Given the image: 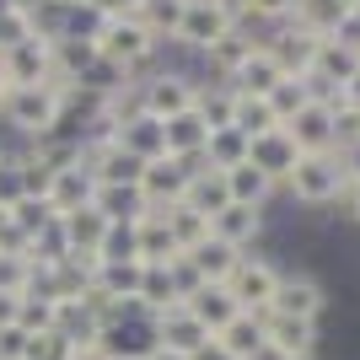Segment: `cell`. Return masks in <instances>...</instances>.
Listing matches in <instances>:
<instances>
[{
  "label": "cell",
  "instance_id": "6da1fadb",
  "mask_svg": "<svg viewBox=\"0 0 360 360\" xmlns=\"http://www.w3.org/2000/svg\"><path fill=\"white\" fill-rule=\"evenodd\" d=\"M60 103L65 91L49 81V86H11L0 97V135L6 146H32L44 140L54 124H60Z\"/></svg>",
  "mask_w": 360,
  "mask_h": 360
},
{
  "label": "cell",
  "instance_id": "7a4b0ae2",
  "mask_svg": "<svg viewBox=\"0 0 360 360\" xmlns=\"http://www.w3.org/2000/svg\"><path fill=\"white\" fill-rule=\"evenodd\" d=\"M345 167H339V150H328V156H301L296 167H290V178L280 183V194L296 205V210L317 215V210H333L339 205V194H345Z\"/></svg>",
  "mask_w": 360,
  "mask_h": 360
},
{
  "label": "cell",
  "instance_id": "3957f363",
  "mask_svg": "<svg viewBox=\"0 0 360 360\" xmlns=\"http://www.w3.org/2000/svg\"><path fill=\"white\" fill-rule=\"evenodd\" d=\"M156 44H162V38H156L140 16H113V22L103 27V38H97V54L140 81V75L150 70V60H156Z\"/></svg>",
  "mask_w": 360,
  "mask_h": 360
},
{
  "label": "cell",
  "instance_id": "277c9868",
  "mask_svg": "<svg viewBox=\"0 0 360 360\" xmlns=\"http://www.w3.org/2000/svg\"><path fill=\"white\" fill-rule=\"evenodd\" d=\"M199 86H205V81L178 75V70H146V75L135 81V108L167 124V119H178V113H188V108H194Z\"/></svg>",
  "mask_w": 360,
  "mask_h": 360
},
{
  "label": "cell",
  "instance_id": "5b68a950",
  "mask_svg": "<svg viewBox=\"0 0 360 360\" xmlns=\"http://www.w3.org/2000/svg\"><path fill=\"white\" fill-rule=\"evenodd\" d=\"M328 301H333V290L323 285V274H317V269H285V274H280V285H274V301L264 307V312L301 317V323H323Z\"/></svg>",
  "mask_w": 360,
  "mask_h": 360
},
{
  "label": "cell",
  "instance_id": "8992f818",
  "mask_svg": "<svg viewBox=\"0 0 360 360\" xmlns=\"http://www.w3.org/2000/svg\"><path fill=\"white\" fill-rule=\"evenodd\" d=\"M280 274H285V264H280L269 248H258V253H242V264L231 269L226 290H231V301H237L242 312H264V307L274 301V285H280Z\"/></svg>",
  "mask_w": 360,
  "mask_h": 360
},
{
  "label": "cell",
  "instance_id": "52a82bcc",
  "mask_svg": "<svg viewBox=\"0 0 360 360\" xmlns=\"http://www.w3.org/2000/svg\"><path fill=\"white\" fill-rule=\"evenodd\" d=\"M194 167L199 162H178V156H162V162L140 167V199H146V210H172V205H183Z\"/></svg>",
  "mask_w": 360,
  "mask_h": 360
},
{
  "label": "cell",
  "instance_id": "ba28073f",
  "mask_svg": "<svg viewBox=\"0 0 360 360\" xmlns=\"http://www.w3.org/2000/svg\"><path fill=\"white\" fill-rule=\"evenodd\" d=\"M269 231H274V215L269 210H248V205H226V210L210 221V237H221L226 248H237V253L269 248Z\"/></svg>",
  "mask_w": 360,
  "mask_h": 360
},
{
  "label": "cell",
  "instance_id": "9c48e42d",
  "mask_svg": "<svg viewBox=\"0 0 360 360\" xmlns=\"http://www.w3.org/2000/svg\"><path fill=\"white\" fill-rule=\"evenodd\" d=\"M226 32H237V22L215 6V0H188V11H183L178 32H172V44H183L188 54H205L226 38Z\"/></svg>",
  "mask_w": 360,
  "mask_h": 360
},
{
  "label": "cell",
  "instance_id": "30bf717a",
  "mask_svg": "<svg viewBox=\"0 0 360 360\" xmlns=\"http://www.w3.org/2000/svg\"><path fill=\"white\" fill-rule=\"evenodd\" d=\"M258 38H264V49L274 54V65H280L285 75H307V70H312V60H317V49H323V38H312V32L290 27V22H280V27H264Z\"/></svg>",
  "mask_w": 360,
  "mask_h": 360
},
{
  "label": "cell",
  "instance_id": "8fae6325",
  "mask_svg": "<svg viewBox=\"0 0 360 360\" xmlns=\"http://www.w3.org/2000/svg\"><path fill=\"white\" fill-rule=\"evenodd\" d=\"M280 129L296 140L301 156H328V150H339L333 146V108L328 103H307L296 119H285Z\"/></svg>",
  "mask_w": 360,
  "mask_h": 360
},
{
  "label": "cell",
  "instance_id": "7c38bea8",
  "mask_svg": "<svg viewBox=\"0 0 360 360\" xmlns=\"http://www.w3.org/2000/svg\"><path fill=\"white\" fill-rule=\"evenodd\" d=\"M258 323H264V345L280 349L285 360H317V323L274 317V312H258Z\"/></svg>",
  "mask_w": 360,
  "mask_h": 360
},
{
  "label": "cell",
  "instance_id": "4fadbf2b",
  "mask_svg": "<svg viewBox=\"0 0 360 360\" xmlns=\"http://www.w3.org/2000/svg\"><path fill=\"white\" fill-rule=\"evenodd\" d=\"M113 146L129 150L140 167H146V162H162V156H167L162 119H150V113H140V108H135V113H124V119H119V140H113Z\"/></svg>",
  "mask_w": 360,
  "mask_h": 360
},
{
  "label": "cell",
  "instance_id": "5bb4252c",
  "mask_svg": "<svg viewBox=\"0 0 360 360\" xmlns=\"http://www.w3.org/2000/svg\"><path fill=\"white\" fill-rule=\"evenodd\" d=\"M248 162L264 172V178L280 188V183L290 178V167L301 162V150H296V140L285 135V129H269V135H258V140H248Z\"/></svg>",
  "mask_w": 360,
  "mask_h": 360
},
{
  "label": "cell",
  "instance_id": "9a60e30c",
  "mask_svg": "<svg viewBox=\"0 0 360 360\" xmlns=\"http://www.w3.org/2000/svg\"><path fill=\"white\" fill-rule=\"evenodd\" d=\"M91 194H97V178H91L86 162H75V167H65V172H54V178H49V188H44V199H49V210H54V215L86 210Z\"/></svg>",
  "mask_w": 360,
  "mask_h": 360
},
{
  "label": "cell",
  "instance_id": "2e32d148",
  "mask_svg": "<svg viewBox=\"0 0 360 360\" xmlns=\"http://www.w3.org/2000/svg\"><path fill=\"white\" fill-rule=\"evenodd\" d=\"M285 81V70L274 65V54L264 49V38H258V49L248 54V60L231 70V81H221V86H231V91H242V97H269L274 86Z\"/></svg>",
  "mask_w": 360,
  "mask_h": 360
},
{
  "label": "cell",
  "instance_id": "e0dca14e",
  "mask_svg": "<svg viewBox=\"0 0 360 360\" xmlns=\"http://www.w3.org/2000/svg\"><path fill=\"white\" fill-rule=\"evenodd\" d=\"M0 70H6V86H49V44L44 38H27L0 54Z\"/></svg>",
  "mask_w": 360,
  "mask_h": 360
},
{
  "label": "cell",
  "instance_id": "ac0fdd59",
  "mask_svg": "<svg viewBox=\"0 0 360 360\" xmlns=\"http://www.w3.org/2000/svg\"><path fill=\"white\" fill-rule=\"evenodd\" d=\"M91 210L103 215L108 226H135L140 215H146L140 183H97V194H91Z\"/></svg>",
  "mask_w": 360,
  "mask_h": 360
},
{
  "label": "cell",
  "instance_id": "d6986e66",
  "mask_svg": "<svg viewBox=\"0 0 360 360\" xmlns=\"http://www.w3.org/2000/svg\"><path fill=\"white\" fill-rule=\"evenodd\" d=\"M156 339H162V349H167V355H183V360H188L194 349H205V345H210L215 333H205V328L194 323V317L183 312V307H172V312H162V317H156Z\"/></svg>",
  "mask_w": 360,
  "mask_h": 360
},
{
  "label": "cell",
  "instance_id": "ffe728a7",
  "mask_svg": "<svg viewBox=\"0 0 360 360\" xmlns=\"http://www.w3.org/2000/svg\"><path fill=\"white\" fill-rule=\"evenodd\" d=\"M183 312L194 317V323H199V328H205V333H221L226 323H231V317L242 312V307H237V301H231V290H226V285H199L194 296L183 301Z\"/></svg>",
  "mask_w": 360,
  "mask_h": 360
},
{
  "label": "cell",
  "instance_id": "44dd1931",
  "mask_svg": "<svg viewBox=\"0 0 360 360\" xmlns=\"http://www.w3.org/2000/svg\"><path fill=\"white\" fill-rule=\"evenodd\" d=\"M221 183H226V199H231V205H248V210H269L274 194H280V188H274V183L264 178L253 162H242V167H231V172H221Z\"/></svg>",
  "mask_w": 360,
  "mask_h": 360
},
{
  "label": "cell",
  "instance_id": "7402d4cb",
  "mask_svg": "<svg viewBox=\"0 0 360 360\" xmlns=\"http://www.w3.org/2000/svg\"><path fill=\"white\" fill-rule=\"evenodd\" d=\"M162 135H167V156H178V162H199V156H205V140H210V124L188 108V113H178V119L162 124Z\"/></svg>",
  "mask_w": 360,
  "mask_h": 360
},
{
  "label": "cell",
  "instance_id": "603a6c76",
  "mask_svg": "<svg viewBox=\"0 0 360 360\" xmlns=\"http://www.w3.org/2000/svg\"><path fill=\"white\" fill-rule=\"evenodd\" d=\"M183 258H188V264L199 269V280H205V285H226V280H231V269L242 264V253H237V248H226L221 237L199 242L194 253H183Z\"/></svg>",
  "mask_w": 360,
  "mask_h": 360
},
{
  "label": "cell",
  "instance_id": "cb8c5ba5",
  "mask_svg": "<svg viewBox=\"0 0 360 360\" xmlns=\"http://www.w3.org/2000/svg\"><path fill=\"white\" fill-rule=\"evenodd\" d=\"M345 16H349L345 0H301L296 16H290V27H301V32H312V38H323V44H328Z\"/></svg>",
  "mask_w": 360,
  "mask_h": 360
},
{
  "label": "cell",
  "instance_id": "d4e9b609",
  "mask_svg": "<svg viewBox=\"0 0 360 360\" xmlns=\"http://www.w3.org/2000/svg\"><path fill=\"white\" fill-rule=\"evenodd\" d=\"M135 242H140V264H172V258H183L172 248V231H167L162 210H146L135 221Z\"/></svg>",
  "mask_w": 360,
  "mask_h": 360
},
{
  "label": "cell",
  "instance_id": "484cf974",
  "mask_svg": "<svg viewBox=\"0 0 360 360\" xmlns=\"http://www.w3.org/2000/svg\"><path fill=\"white\" fill-rule=\"evenodd\" d=\"M183 205H188L194 215H205V221H215V215L231 205V199H226L221 172H210V167H194V178H188V194H183Z\"/></svg>",
  "mask_w": 360,
  "mask_h": 360
},
{
  "label": "cell",
  "instance_id": "4316f807",
  "mask_svg": "<svg viewBox=\"0 0 360 360\" xmlns=\"http://www.w3.org/2000/svg\"><path fill=\"white\" fill-rule=\"evenodd\" d=\"M60 226H65V242H70V253H81V258H91L97 253V242L108 237V221L97 210H70V215H60Z\"/></svg>",
  "mask_w": 360,
  "mask_h": 360
},
{
  "label": "cell",
  "instance_id": "83f0119b",
  "mask_svg": "<svg viewBox=\"0 0 360 360\" xmlns=\"http://www.w3.org/2000/svg\"><path fill=\"white\" fill-rule=\"evenodd\" d=\"M231 129L248 140L269 135V129H280V119H274V108L264 103V97H242V91H231Z\"/></svg>",
  "mask_w": 360,
  "mask_h": 360
},
{
  "label": "cell",
  "instance_id": "f1b7e54d",
  "mask_svg": "<svg viewBox=\"0 0 360 360\" xmlns=\"http://www.w3.org/2000/svg\"><path fill=\"white\" fill-rule=\"evenodd\" d=\"M355 70H360V54H349V49H339V44H323L307 75H317L328 91H345V81H349Z\"/></svg>",
  "mask_w": 360,
  "mask_h": 360
},
{
  "label": "cell",
  "instance_id": "f546056e",
  "mask_svg": "<svg viewBox=\"0 0 360 360\" xmlns=\"http://www.w3.org/2000/svg\"><path fill=\"white\" fill-rule=\"evenodd\" d=\"M242 162H248V135H237V129H210L199 167H210V172H231V167H242Z\"/></svg>",
  "mask_w": 360,
  "mask_h": 360
},
{
  "label": "cell",
  "instance_id": "4dcf8cb0",
  "mask_svg": "<svg viewBox=\"0 0 360 360\" xmlns=\"http://www.w3.org/2000/svg\"><path fill=\"white\" fill-rule=\"evenodd\" d=\"M162 221H167V231H172V248H178V253H194L199 242H210V221H205V215H194L188 205L162 210Z\"/></svg>",
  "mask_w": 360,
  "mask_h": 360
},
{
  "label": "cell",
  "instance_id": "1f68e13d",
  "mask_svg": "<svg viewBox=\"0 0 360 360\" xmlns=\"http://www.w3.org/2000/svg\"><path fill=\"white\" fill-rule=\"evenodd\" d=\"M135 296L146 301L156 317L172 312V307H178V290H172V269H167V264H140V290H135Z\"/></svg>",
  "mask_w": 360,
  "mask_h": 360
},
{
  "label": "cell",
  "instance_id": "d6a6232c",
  "mask_svg": "<svg viewBox=\"0 0 360 360\" xmlns=\"http://www.w3.org/2000/svg\"><path fill=\"white\" fill-rule=\"evenodd\" d=\"M215 339H221L237 360H248V355H258V349H264V323H258V312H237L221 333H215Z\"/></svg>",
  "mask_w": 360,
  "mask_h": 360
},
{
  "label": "cell",
  "instance_id": "836d02e7",
  "mask_svg": "<svg viewBox=\"0 0 360 360\" xmlns=\"http://www.w3.org/2000/svg\"><path fill=\"white\" fill-rule=\"evenodd\" d=\"M86 167H91V178H97V183H140V162L129 156V150H119V146L86 156Z\"/></svg>",
  "mask_w": 360,
  "mask_h": 360
},
{
  "label": "cell",
  "instance_id": "e575fe53",
  "mask_svg": "<svg viewBox=\"0 0 360 360\" xmlns=\"http://www.w3.org/2000/svg\"><path fill=\"white\" fill-rule=\"evenodd\" d=\"M27 199V167H22V150L6 146L0 150V205L11 210V205H22Z\"/></svg>",
  "mask_w": 360,
  "mask_h": 360
},
{
  "label": "cell",
  "instance_id": "d590c367",
  "mask_svg": "<svg viewBox=\"0 0 360 360\" xmlns=\"http://www.w3.org/2000/svg\"><path fill=\"white\" fill-rule=\"evenodd\" d=\"M97 264H140V242H135V226H108V237L97 242Z\"/></svg>",
  "mask_w": 360,
  "mask_h": 360
},
{
  "label": "cell",
  "instance_id": "8d00e7d4",
  "mask_svg": "<svg viewBox=\"0 0 360 360\" xmlns=\"http://www.w3.org/2000/svg\"><path fill=\"white\" fill-rule=\"evenodd\" d=\"M183 11H188V0H146V6H140V22H146L156 38H172Z\"/></svg>",
  "mask_w": 360,
  "mask_h": 360
},
{
  "label": "cell",
  "instance_id": "74e56055",
  "mask_svg": "<svg viewBox=\"0 0 360 360\" xmlns=\"http://www.w3.org/2000/svg\"><path fill=\"white\" fill-rule=\"evenodd\" d=\"M16 328L27 333V339H44V333H54V301H44V296H22V307H16Z\"/></svg>",
  "mask_w": 360,
  "mask_h": 360
},
{
  "label": "cell",
  "instance_id": "f35d334b",
  "mask_svg": "<svg viewBox=\"0 0 360 360\" xmlns=\"http://www.w3.org/2000/svg\"><path fill=\"white\" fill-rule=\"evenodd\" d=\"M264 103L274 108V119L285 124V119H296V113H301L307 103H312V97H307V86H301V75H285V81H280V86H274L269 97H264Z\"/></svg>",
  "mask_w": 360,
  "mask_h": 360
},
{
  "label": "cell",
  "instance_id": "ab89813d",
  "mask_svg": "<svg viewBox=\"0 0 360 360\" xmlns=\"http://www.w3.org/2000/svg\"><path fill=\"white\" fill-rule=\"evenodd\" d=\"M49 221H54V210H49V199H38V194H27L22 205H11V226H16V231H22L27 242L38 237Z\"/></svg>",
  "mask_w": 360,
  "mask_h": 360
},
{
  "label": "cell",
  "instance_id": "60d3db41",
  "mask_svg": "<svg viewBox=\"0 0 360 360\" xmlns=\"http://www.w3.org/2000/svg\"><path fill=\"white\" fill-rule=\"evenodd\" d=\"M27 285H32L27 253H0V290L6 296H27Z\"/></svg>",
  "mask_w": 360,
  "mask_h": 360
},
{
  "label": "cell",
  "instance_id": "b9f144b4",
  "mask_svg": "<svg viewBox=\"0 0 360 360\" xmlns=\"http://www.w3.org/2000/svg\"><path fill=\"white\" fill-rule=\"evenodd\" d=\"M296 6H301V0H248V11H253V27H258V32L290 22V16H296Z\"/></svg>",
  "mask_w": 360,
  "mask_h": 360
},
{
  "label": "cell",
  "instance_id": "7bdbcfd3",
  "mask_svg": "<svg viewBox=\"0 0 360 360\" xmlns=\"http://www.w3.org/2000/svg\"><path fill=\"white\" fill-rule=\"evenodd\" d=\"M27 38H38V32H32V16H22V11L0 16V54L16 49V44H27Z\"/></svg>",
  "mask_w": 360,
  "mask_h": 360
},
{
  "label": "cell",
  "instance_id": "ee69618b",
  "mask_svg": "<svg viewBox=\"0 0 360 360\" xmlns=\"http://www.w3.org/2000/svg\"><path fill=\"white\" fill-rule=\"evenodd\" d=\"M167 269H172V290H178V307H183V301H188V296H194L199 285H205V280H199V269H194V264H188V258H172Z\"/></svg>",
  "mask_w": 360,
  "mask_h": 360
},
{
  "label": "cell",
  "instance_id": "f6af8a7d",
  "mask_svg": "<svg viewBox=\"0 0 360 360\" xmlns=\"http://www.w3.org/2000/svg\"><path fill=\"white\" fill-rule=\"evenodd\" d=\"M32 355V339L22 328H0V360H27Z\"/></svg>",
  "mask_w": 360,
  "mask_h": 360
},
{
  "label": "cell",
  "instance_id": "bcb514c9",
  "mask_svg": "<svg viewBox=\"0 0 360 360\" xmlns=\"http://www.w3.org/2000/svg\"><path fill=\"white\" fill-rule=\"evenodd\" d=\"M339 215L360 231V183H345V194H339Z\"/></svg>",
  "mask_w": 360,
  "mask_h": 360
},
{
  "label": "cell",
  "instance_id": "7dc6e473",
  "mask_svg": "<svg viewBox=\"0 0 360 360\" xmlns=\"http://www.w3.org/2000/svg\"><path fill=\"white\" fill-rule=\"evenodd\" d=\"M91 6L113 22V16H140V6H146V0H91Z\"/></svg>",
  "mask_w": 360,
  "mask_h": 360
},
{
  "label": "cell",
  "instance_id": "c3c4849f",
  "mask_svg": "<svg viewBox=\"0 0 360 360\" xmlns=\"http://www.w3.org/2000/svg\"><path fill=\"white\" fill-rule=\"evenodd\" d=\"M339 167H345V178H349V183H360V146L339 150Z\"/></svg>",
  "mask_w": 360,
  "mask_h": 360
},
{
  "label": "cell",
  "instance_id": "681fc988",
  "mask_svg": "<svg viewBox=\"0 0 360 360\" xmlns=\"http://www.w3.org/2000/svg\"><path fill=\"white\" fill-rule=\"evenodd\" d=\"M16 307H22V296H6V290H0V328H16Z\"/></svg>",
  "mask_w": 360,
  "mask_h": 360
},
{
  "label": "cell",
  "instance_id": "f907efd6",
  "mask_svg": "<svg viewBox=\"0 0 360 360\" xmlns=\"http://www.w3.org/2000/svg\"><path fill=\"white\" fill-rule=\"evenodd\" d=\"M188 360H237V355H231V349H226L221 339H210V345H205V349H194Z\"/></svg>",
  "mask_w": 360,
  "mask_h": 360
},
{
  "label": "cell",
  "instance_id": "816d5d0a",
  "mask_svg": "<svg viewBox=\"0 0 360 360\" xmlns=\"http://www.w3.org/2000/svg\"><path fill=\"white\" fill-rule=\"evenodd\" d=\"M339 108H355V113H360V70L345 81V97H339Z\"/></svg>",
  "mask_w": 360,
  "mask_h": 360
},
{
  "label": "cell",
  "instance_id": "f5cc1de1",
  "mask_svg": "<svg viewBox=\"0 0 360 360\" xmlns=\"http://www.w3.org/2000/svg\"><path fill=\"white\" fill-rule=\"evenodd\" d=\"M11 6H16V11H22V16H32V11H44L49 0H11Z\"/></svg>",
  "mask_w": 360,
  "mask_h": 360
},
{
  "label": "cell",
  "instance_id": "db71d44e",
  "mask_svg": "<svg viewBox=\"0 0 360 360\" xmlns=\"http://www.w3.org/2000/svg\"><path fill=\"white\" fill-rule=\"evenodd\" d=\"M248 360H285V355H280V349H269V345H264V349H258V355H248Z\"/></svg>",
  "mask_w": 360,
  "mask_h": 360
},
{
  "label": "cell",
  "instance_id": "11a10c76",
  "mask_svg": "<svg viewBox=\"0 0 360 360\" xmlns=\"http://www.w3.org/2000/svg\"><path fill=\"white\" fill-rule=\"evenodd\" d=\"M75 360H108V355H103V349H81Z\"/></svg>",
  "mask_w": 360,
  "mask_h": 360
},
{
  "label": "cell",
  "instance_id": "9f6ffc18",
  "mask_svg": "<svg viewBox=\"0 0 360 360\" xmlns=\"http://www.w3.org/2000/svg\"><path fill=\"white\" fill-rule=\"evenodd\" d=\"M150 360H183V355H167V349H156V355H150Z\"/></svg>",
  "mask_w": 360,
  "mask_h": 360
},
{
  "label": "cell",
  "instance_id": "6f0895ef",
  "mask_svg": "<svg viewBox=\"0 0 360 360\" xmlns=\"http://www.w3.org/2000/svg\"><path fill=\"white\" fill-rule=\"evenodd\" d=\"M16 11V6H11V0H0V16H11Z\"/></svg>",
  "mask_w": 360,
  "mask_h": 360
},
{
  "label": "cell",
  "instance_id": "680465c9",
  "mask_svg": "<svg viewBox=\"0 0 360 360\" xmlns=\"http://www.w3.org/2000/svg\"><path fill=\"white\" fill-rule=\"evenodd\" d=\"M349 16H355V22H360V0H355V6H349Z\"/></svg>",
  "mask_w": 360,
  "mask_h": 360
},
{
  "label": "cell",
  "instance_id": "91938a15",
  "mask_svg": "<svg viewBox=\"0 0 360 360\" xmlns=\"http://www.w3.org/2000/svg\"><path fill=\"white\" fill-rule=\"evenodd\" d=\"M0 150H6V135H0Z\"/></svg>",
  "mask_w": 360,
  "mask_h": 360
},
{
  "label": "cell",
  "instance_id": "94428289",
  "mask_svg": "<svg viewBox=\"0 0 360 360\" xmlns=\"http://www.w3.org/2000/svg\"><path fill=\"white\" fill-rule=\"evenodd\" d=\"M345 6H355V0H345Z\"/></svg>",
  "mask_w": 360,
  "mask_h": 360
}]
</instances>
